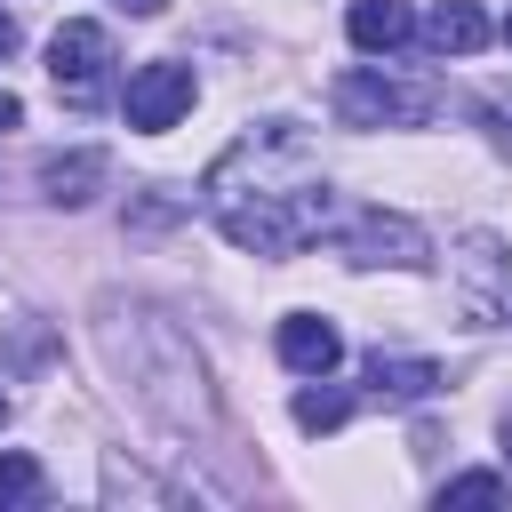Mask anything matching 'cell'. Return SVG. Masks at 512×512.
<instances>
[{"instance_id":"14","label":"cell","mask_w":512,"mask_h":512,"mask_svg":"<svg viewBox=\"0 0 512 512\" xmlns=\"http://www.w3.org/2000/svg\"><path fill=\"white\" fill-rule=\"evenodd\" d=\"M440 504H504V472H456L440 488Z\"/></svg>"},{"instance_id":"13","label":"cell","mask_w":512,"mask_h":512,"mask_svg":"<svg viewBox=\"0 0 512 512\" xmlns=\"http://www.w3.org/2000/svg\"><path fill=\"white\" fill-rule=\"evenodd\" d=\"M352 416V392H296V424L304 432H336Z\"/></svg>"},{"instance_id":"16","label":"cell","mask_w":512,"mask_h":512,"mask_svg":"<svg viewBox=\"0 0 512 512\" xmlns=\"http://www.w3.org/2000/svg\"><path fill=\"white\" fill-rule=\"evenodd\" d=\"M16 120H24V104H16V96H8V88H0V136H8V128H16Z\"/></svg>"},{"instance_id":"2","label":"cell","mask_w":512,"mask_h":512,"mask_svg":"<svg viewBox=\"0 0 512 512\" xmlns=\"http://www.w3.org/2000/svg\"><path fill=\"white\" fill-rule=\"evenodd\" d=\"M328 104H336V120L344 128H424L432 112H440V88L432 80H392V72H344L336 88H328Z\"/></svg>"},{"instance_id":"17","label":"cell","mask_w":512,"mask_h":512,"mask_svg":"<svg viewBox=\"0 0 512 512\" xmlns=\"http://www.w3.org/2000/svg\"><path fill=\"white\" fill-rule=\"evenodd\" d=\"M120 8H128V16H160L168 0H120Z\"/></svg>"},{"instance_id":"7","label":"cell","mask_w":512,"mask_h":512,"mask_svg":"<svg viewBox=\"0 0 512 512\" xmlns=\"http://www.w3.org/2000/svg\"><path fill=\"white\" fill-rule=\"evenodd\" d=\"M456 272H464V312H472V320H496V272H504V240H496V232H464Z\"/></svg>"},{"instance_id":"4","label":"cell","mask_w":512,"mask_h":512,"mask_svg":"<svg viewBox=\"0 0 512 512\" xmlns=\"http://www.w3.org/2000/svg\"><path fill=\"white\" fill-rule=\"evenodd\" d=\"M344 256H352V264H424L432 240H424L408 216H392V208H360V216L344 224Z\"/></svg>"},{"instance_id":"21","label":"cell","mask_w":512,"mask_h":512,"mask_svg":"<svg viewBox=\"0 0 512 512\" xmlns=\"http://www.w3.org/2000/svg\"><path fill=\"white\" fill-rule=\"evenodd\" d=\"M504 40H512V8H504Z\"/></svg>"},{"instance_id":"3","label":"cell","mask_w":512,"mask_h":512,"mask_svg":"<svg viewBox=\"0 0 512 512\" xmlns=\"http://www.w3.org/2000/svg\"><path fill=\"white\" fill-rule=\"evenodd\" d=\"M120 112H128V128H144V136L176 128V120L192 112V64H168V56H160V64H136Z\"/></svg>"},{"instance_id":"15","label":"cell","mask_w":512,"mask_h":512,"mask_svg":"<svg viewBox=\"0 0 512 512\" xmlns=\"http://www.w3.org/2000/svg\"><path fill=\"white\" fill-rule=\"evenodd\" d=\"M488 128H496V144H512V96H504V88L488 96Z\"/></svg>"},{"instance_id":"19","label":"cell","mask_w":512,"mask_h":512,"mask_svg":"<svg viewBox=\"0 0 512 512\" xmlns=\"http://www.w3.org/2000/svg\"><path fill=\"white\" fill-rule=\"evenodd\" d=\"M504 464H512V408H504Z\"/></svg>"},{"instance_id":"11","label":"cell","mask_w":512,"mask_h":512,"mask_svg":"<svg viewBox=\"0 0 512 512\" xmlns=\"http://www.w3.org/2000/svg\"><path fill=\"white\" fill-rule=\"evenodd\" d=\"M488 32H496V24H488L472 0H440L432 24H424V40H432L440 56H472V48H488Z\"/></svg>"},{"instance_id":"9","label":"cell","mask_w":512,"mask_h":512,"mask_svg":"<svg viewBox=\"0 0 512 512\" xmlns=\"http://www.w3.org/2000/svg\"><path fill=\"white\" fill-rule=\"evenodd\" d=\"M344 32H352V48H400L408 32H416V8L408 0H352V16H344Z\"/></svg>"},{"instance_id":"18","label":"cell","mask_w":512,"mask_h":512,"mask_svg":"<svg viewBox=\"0 0 512 512\" xmlns=\"http://www.w3.org/2000/svg\"><path fill=\"white\" fill-rule=\"evenodd\" d=\"M8 48H16V16L0 8V56H8Z\"/></svg>"},{"instance_id":"6","label":"cell","mask_w":512,"mask_h":512,"mask_svg":"<svg viewBox=\"0 0 512 512\" xmlns=\"http://www.w3.org/2000/svg\"><path fill=\"white\" fill-rule=\"evenodd\" d=\"M280 360H288L296 376H328V368L344 360V336H336L320 312H288V320H280Z\"/></svg>"},{"instance_id":"1","label":"cell","mask_w":512,"mask_h":512,"mask_svg":"<svg viewBox=\"0 0 512 512\" xmlns=\"http://www.w3.org/2000/svg\"><path fill=\"white\" fill-rule=\"evenodd\" d=\"M208 216L224 224L232 248L248 256H296L328 232V176H320V152L288 128V120H264L248 128L216 168H208Z\"/></svg>"},{"instance_id":"10","label":"cell","mask_w":512,"mask_h":512,"mask_svg":"<svg viewBox=\"0 0 512 512\" xmlns=\"http://www.w3.org/2000/svg\"><path fill=\"white\" fill-rule=\"evenodd\" d=\"M96 184H104V152H56V160L40 168V192H48L56 208H88Z\"/></svg>"},{"instance_id":"5","label":"cell","mask_w":512,"mask_h":512,"mask_svg":"<svg viewBox=\"0 0 512 512\" xmlns=\"http://www.w3.org/2000/svg\"><path fill=\"white\" fill-rule=\"evenodd\" d=\"M104 64H112V32H104V24H64V32L48 40V80H56L72 104H80V96H96Z\"/></svg>"},{"instance_id":"8","label":"cell","mask_w":512,"mask_h":512,"mask_svg":"<svg viewBox=\"0 0 512 512\" xmlns=\"http://www.w3.org/2000/svg\"><path fill=\"white\" fill-rule=\"evenodd\" d=\"M432 384H440V368L432 360H408V352H368V392L376 400H432Z\"/></svg>"},{"instance_id":"20","label":"cell","mask_w":512,"mask_h":512,"mask_svg":"<svg viewBox=\"0 0 512 512\" xmlns=\"http://www.w3.org/2000/svg\"><path fill=\"white\" fill-rule=\"evenodd\" d=\"M0 424H8V392H0Z\"/></svg>"},{"instance_id":"12","label":"cell","mask_w":512,"mask_h":512,"mask_svg":"<svg viewBox=\"0 0 512 512\" xmlns=\"http://www.w3.org/2000/svg\"><path fill=\"white\" fill-rule=\"evenodd\" d=\"M48 496V480H40V464L16 448V456H0V512H24V504H40Z\"/></svg>"}]
</instances>
